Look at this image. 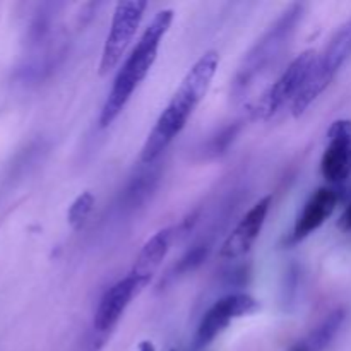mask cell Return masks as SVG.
I'll return each instance as SVG.
<instances>
[{
	"label": "cell",
	"mask_w": 351,
	"mask_h": 351,
	"mask_svg": "<svg viewBox=\"0 0 351 351\" xmlns=\"http://www.w3.org/2000/svg\"><path fill=\"white\" fill-rule=\"evenodd\" d=\"M219 53L209 50L195 62L191 71L182 79L180 86L168 101L167 108L160 113L156 123L147 134L141 149V163L153 165L163 151L175 141V137L185 129L189 119L199 103L208 95L209 86L218 72Z\"/></svg>",
	"instance_id": "cell-1"
},
{
	"label": "cell",
	"mask_w": 351,
	"mask_h": 351,
	"mask_svg": "<svg viewBox=\"0 0 351 351\" xmlns=\"http://www.w3.org/2000/svg\"><path fill=\"white\" fill-rule=\"evenodd\" d=\"M173 16L175 14L171 9L160 10L153 17L146 31L141 34L136 47L130 50L120 71L117 72V77L108 93V98H106L101 113H99V127L105 129L110 123L115 122L117 117L122 113L129 99L132 98L134 91L139 88L141 82L149 74L154 62H156L161 40L168 33L171 23H173Z\"/></svg>",
	"instance_id": "cell-2"
},
{
	"label": "cell",
	"mask_w": 351,
	"mask_h": 351,
	"mask_svg": "<svg viewBox=\"0 0 351 351\" xmlns=\"http://www.w3.org/2000/svg\"><path fill=\"white\" fill-rule=\"evenodd\" d=\"M302 12H304V5H300V3H293V5L288 7L278 17L276 23L271 24L269 29L263 34V38L257 40V43L250 48L249 53L243 57L242 65L239 67L235 81H233V93L235 95H243L252 86V82L269 67L271 62L280 57V53L297 29L298 21L302 19Z\"/></svg>",
	"instance_id": "cell-3"
},
{
	"label": "cell",
	"mask_w": 351,
	"mask_h": 351,
	"mask_svg": "<svg viewBox=\"0 0 351 351\" xmlns=\"http://www.w3.org/2000/svg\"><path fill=\"white\" fill-rule=\"evenodd\" d=\"M351 55V19L346 21L339 29L332 34L329 43L326 45L324 50L317 53V58L314 62L311 75L305 82L304 89L291 103V113L293 117L304 115L305 110L329 88L332 79L338 75L345 62L348 60Z\"/></svg>",
	"instance_id": "cell-4"
},
{
	"label": "cell",
	"mask_w": 351,
	"mask_h": 351,
	"mask_svg": "<svg viewBox=\"0 0 351 351\" xmlns=\"http://www.w3.org/2000/svg\"><path fill=\"white\" fill-rule=\"evenodd\" d=\"M315 58H317V51L305 50L304 53H300L290 62V65L285 69L283 74L276 79V82H273L259 98L256 108H254L256 119L269 120L288 101L293 103L297 99V96L304 89L305 82H307L308 75H311Z\"/></svg>",
	"instance_id": "cell-5"
},
{
	"label": "cell",
	"mask_w": 351,
	"mask_h": 351,
	"mask_svg": "<svg viewBox=\"0 0 351 351\" xmlns=\"http://www.w3.org/2000/svg\"><path fill=\"white\" fill-rule=\"evenodd\" d=\"M146 9L147 2H139V0H125V2L117 3L110 33L103 47L101 60H99V74H108L120 64L127 48L136 36Z\"/></svg>",
	"instance_id": "cell-6"
},
{
	"label": "cell",
	"mask_w": 351,
	"mask_h": 351,
	"mask_svg": "<svg viewBox=\"0 0 351 351\" xmlns=\"http://www.w3.org/2000/svg\"><path fill=\"white\" fill-rule=\"evenodd\" d=\"M259 302L247 293H233L219 298L201 319L195 335L197 346H208L215 341L233 321L259 311Z\"/></svg>",
	"instance_id": "cell-7"
},
{
	"label": "cell",
	"mask_w": 351,
	"mask_h": 351,
	"mask_svg": "<svg viewBox=\"0 0 351 351\" xmlns=\"http://www.w3.org/2000/svg\"><path fill=\"white\" fill-rule=\"evenodd\" d=\"M321 173L331 184H341L351 175V120H336L329 127Z\"/></svg>",
	"instance_id": "cell-8"
},
{
	"label": "cell",
	"mask_w": 351,
	"mask_h": 351,
	"mask_svg": "<svg viewBox=\"0 0 351 351\" xmlns=\"http://www.w3.org/2000/svg\"><path fill=\"white\" fill-rule=\"evenodd\" d=\"M271 201H273V197L266 195L247 211V215L240 219L235 230L226 237L225 242L219 247L218 256L221 259H239L252 249L256 240L259 239L261 232H263L266 216L271 208Z\"/></svg>",
	"instance_id": "cell-9"
},
{
	"label": "cell",
	"mask_w": 351,
	"mask_h": 351,
	"mask_svg": "<svg viewBox=\"0 0 351 351\" xmlns=\"http://www.w3.org/2000/svg\"><path fill=\"white\" fill-rule=\"evenodd\" d=\"M137 295H139V291H137L136 283L129 274L123 280L117 281L113 287H110L99 300L98 308H96L95 321H93L95 331L101 336L110 335L122 319L130 300Z\"/></svg>",
	"instance_id": "cell-10"
},
{
	"label": "cell",
	"mask_w": 351,
	"mask_h": 351,
	"mask_svg": "<svg viewBox=\"0 0 351 351\" xmlns=\"http://www.w3.org/2000/svg\"><path fill=\"white\" fill-rule=\"evenodd\" d=\"M171 239H173V230L163 228L158 233H154L144 243L143 249H141L139 256H137L136 263H134L132 271L129 273V276L134 280L139 293L151 283L153 276L156 274L158 267L161 266L163 259L167 257L171 245Z\"/></svg>",
	"instance_id": "cell-11"
},
{
	"label": "cell",
	"mask_w": 351,
	"mask_h": 351,
	"mask_svg": "<svg viewBox=\"0 0 351 351\" xmlns=\"http://www.w3.org/2000/svg\"><path fill=\"white\" fill-rule=\"evenodd\" d=\"M336 204H338V194L336 191L328 187H322L312 194L307 204L304 206L302 213L298 215L297 221H295L293 233H291V240L293 242H300L305 237L311 235L317 228H321L329 216L335 213Z\"/></svg>",
	"instance_id": "cell-12"
},
{
	"label": "cell",
	"mask_w": 351,
	"mask_h": 351,
	"mask_svg": "<svg viewBox=\"0 0 351 351\" xmlns=\"http://www.w3.org/2000/svg\"><path fill=\"white\" fill-rule=\"evenodd\" d=\"M345 311L338 308V311L331 312L321 324L315 329H312L305 338L295 343L288 351H322L331 345L332 339L336 338L338 331L341 329L343 322H345Z\"/></svg>",
	"instance_id": "cell-13"
},
{
	"label": "cell",
	"mask_w": 351,
	"mask_h": 351,
	"mask_svg": "<svg viewBox=\"0 0 351 351\" xmlns=\"http://www.w3.org/2000/svg\"><path fill=\"white\" fill-rule=\"evenodd\" d=\"M93 206H95V195H93L89 191L82 192L79 197H75V201L72 202V206L69 208V213H67L69 225H71L74 230L81 228V226L86 223V219H88Z\"/></svg>",
	"instance_id": "cell-14"
},
{
	"label": "cell",
	"mask_w": 351,
	"mask_h": 351,
	"mask_svg": "<svg viewBox=\"0 0 351 351\" xmlns=\"http://www.w3.org/2000/svg\"><path fill=\"white\" fill-rule=\"evenodd\" d=\"M338 225H339V228L346 230V232H348V230H351V202H350L348 208L345 209V213H343L341 218H339Z\"/></svg>",
	"instance_id": "cell-15"
},
{
	"label": "cell",
	"mask_w": 351,
	"mask_h": 351,
	"mask_svg": "<svg viewBox=\"0 0 351 351\" xmlns=\"http://www.w3.org/2000/svg\"><path fill=\"white\" fill-rule=\"evenodd\" d=\"M136 351H156V348H154V345L151 341H141L137 345Z\"/></svg>",
	"instance_id": "cell-16"
}]
</instances>
